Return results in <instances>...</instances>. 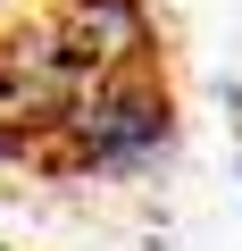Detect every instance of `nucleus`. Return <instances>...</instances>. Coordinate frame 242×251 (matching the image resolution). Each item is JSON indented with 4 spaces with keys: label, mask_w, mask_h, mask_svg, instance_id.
I'll use <instances>...</instances> for the list:
<instances>
[{
    "label": "nucleus",
    "mask_w": 242,
    "mask_h": 251,
    "mask_svg": "<svg viewBox=\"0 0 242 251\" xmlns=\"http://www.w3.org/2000/svg\"><path fill=\"white\" fill-rule=\"evenodd\" d=\"M42 25L67 42V59L92 84L100 75H151V42H159L151 0H50Z\"/></svg>",
    "instance_id": "obj_3"
},
{
    "label": "nucleus",
    "mask_w": 242,
    "mask_h": 251,
    "mask_svg": "<svg viewBox=\"0 0 242 251\" xmlns=\"http://www.w3.org/2000/svg\"><path fill=\"white\" fill-rule=\"evenodd\" d=\"M176 134H184V126H176V100H167L159 75H100V84L67 109L50 159L75 168V176L142 184V176H159V168L176 159Z\"/></svg>",
    "instance_id": "obj_1"
},
{
    "label": "nucleus",
    "mask_w": 242,
    "mask_h": 251,
    "mask_svg": "<svg viewBox=\"0 0 242 251\" xmlns=\"http://www.w3.org/2000/svg\"><path fill=\"white\" fill-rule=\"evenodd\" d=\"M84 92H92V75L67 59V42L50 25L0 34V151H50Z\"/></svg>",
    "instance_id": "obj_2"
}]
</instances>
